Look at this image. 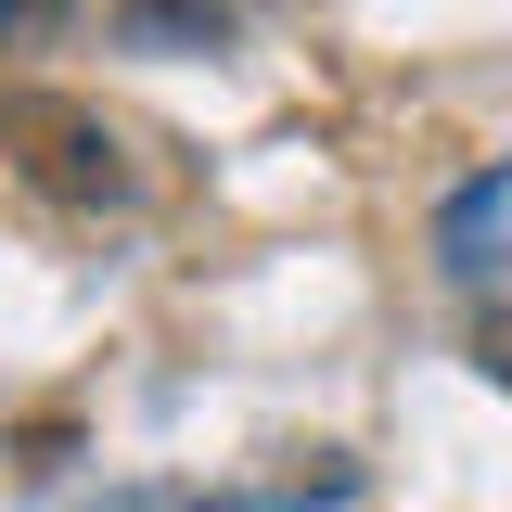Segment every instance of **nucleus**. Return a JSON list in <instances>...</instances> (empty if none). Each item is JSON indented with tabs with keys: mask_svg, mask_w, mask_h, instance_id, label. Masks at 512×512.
Wrapping results in <instances>:
<instances>
[{
	"mask_svg": "<svg viewBox=\"0 0 512 512\" xmlns=\"http://www.w3.org/2000/svg\"><path fill=\"white\" fill-rule=\"evenodd\" d=\"M0 128L26 141V180H39V192H64V205H128V192H141V180H128V141L90 116V103H52V90H26Z\"/></svg>",
	"mask_w": 512,
	"mask_h": 512,
	"instance_id": "1",
	"label": "nucleus"
},
{
	"mask_svg": "<svg viewBox=\"0 0 512 512\" xmlns=\"http://www.w3.org/2000/svg\"><path fill=\"white\" fill-rule=\"evenodd\" d=\"M474 359H487V384H512V320H487V333H474Z\"/></svg>",
	"mask_w": 512,
	"mask_h": 512,
	"instance_id": "2",
	"label": "nucleus"
}]
</instances>
